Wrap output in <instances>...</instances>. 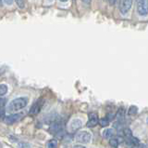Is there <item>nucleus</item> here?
Returning <instances> with one entry per match:
<instances>
[{
  "mask_svg": "<svg viewBox=\"0 0 148 148\" xmlns=\"http://www.w3.org/2000/svg\"><path fill=\"white\" fill-rule=\"evenodd\" d=\"M5 104H6V100L4 98H0V108H4Z\"/></svg>",
  "mask_w": 148,
  "mask_h": 148,
  "instance_id": "aec40b11",
  "label": "nucleus"
},
{
  "mask_svg": "<svg viewBox=\"0 0 148 148\" xmlns=\"http://www.w3.org/2000/svg\"><path fill=\"white\" fill-rule=\"evenodd\" d=\"M124 115H125V110L123 108H120L117 114V117L119 119V121H122V119H124Z\"/></svg>",
  "mask_w": 148,
  "mask_h": 148,
  "instance_id": "2eb2a0df",
  "label": "nucleus"
},
{
  "mask_svg": "<svg viewBox=\"0 0 148 148\" xmlns=\"http://www.w3.org/2000/svg\"><path fill=\"white\" fill-rule=\"evenodd\" d=\"M3 1H4L5 4H6V5L10 6V5H12V4H13L14 0H3Z\"/></svg>",
  "mask_w": 148,
  "mask_h": 148,
  "instance_id": "412c9836",
  "label": "nucleus"
},
{
  "mask_svg": "<svg viewBox=\"0 0 148 148\" xmlns=\"http://www.w3.org/2000/svg\"><path fill=\"white\" fill-rule=\"evenodd\" d=\"M62 127H63V125L61 122L55 121L51 124V126L49 128V132L52 133V134H58L59 131H62Z\"/></svg>",
  "mask_w": 148,
  "mask_h": 148,
  "instance_id": "6e6552de",
  "label": "nucleus"
},
{
  "mask_svg": "<svg viewBox=\"0 0 148 148\" xmlns=\"http://www.w3.org/2000/svg\"><path fill=\"white\" fill-rule=\"evenodd\" d=\"M16 2L17 6L20 8H25V0H14Z\"/></svg>",
  "mask_w": 148,
  "mask_h": 148,
  "instance_id": "6ab92c4d",
  "label": "nucleus"
},
{
  "mask_svg": "<svg viewBox=\"0 0 148 148\" xmlns=\"http://www.w3.org/2000/svg\"><path fill=\"white\" fill-rule=\"evenodd\" d=\"M102 135L105 139H109L112 138V136L114 135V131L112 129H106L102 131Z\"/></svg>",
  "mask_w": 148,
  "mask_h": 148,
  "instance_id": "9b49d317",
  "label": "nucleus"
},
{
  "mask_svg": "<svg viewBox=\"0 0 148 148\" xmlns=\"http://www.w3.org/2000/svg\"><path fill=\"white\" fill-rule=\"evenodd\" d=\"M49 1H53V0H49Z\"/></svg>",
  "mask_w": 148,
  "mask_h": 148,
  "instance_id": "cd10ccee",
  "label": "nucleus"
},
{
  "mask_svg": "<svg viewBox=\"0 0 148 148\" xmlns=\"http://www.w3.org/2000/svg\"><path fill=\"white\" fill-rule=\"evenodd\" d=\"M3 115H4V110H3V108H0V119H1Z\"/></svg>",
  "mask_w": 148,
  "mask_h": 148,
  "instance_id": "b1692460",
  "label": "nucleus"
},
{
  "mask_svg": "<svg viewBox=\"0 0 148 148\" xmlns=\"http://www.w3.org/2000/svg\"><path fill=\"white\" fill-rule=\"evenodd\" d=\"M75 139L78 142L81 143H89L92 140V134L89 131H79L76 135H75Z\"/></svg>",
  "mask_w": 148,
  "mask_h": 148,
  "instance_id": "f03ea898",
  "label": "nucleus"
},
{
  "mask_svg": "<svg viewBox=\"0 0 148 148\" xmlns=\"http://www.w3.org/2000/svg\"><path fill=\"white\" fill-rule=\"evenodd\" d=\"M97 123H98V117H97V115L95 113L89 114V120H88L86 126L88 128H94L96 126Z\"/></svg>",
  "mask_w": 148,
  "mask_h": 148,
  "instance_id": "1a4fd4ad",
  "label": "nucleus"
},
{
  "mask_svg": "<svg viewBox=\"0 0 148 148\" xmlns=\"http://www.w3.org/2000/svg\"><path fill=\"white\" fill-rule=\"evenodd\" d=\"M108 2H109V4L111 6H114L116 4V2H117V0H108Z\"/></svg>",
  "mask_w": 148,
  "mask_h": 148,
  "instance_id": "5701e85b",
  "label": "nucleus"
},
{
  "mask_svg": "<svg viewBox=\"0 0 148 148\" xmlns=\"http://www.w3.org/2000/svg\"><path fill=\"white\" fill-rule=\"evenodd\" d=\"M22 117H23L22 113H13L11 115H7V117L4 118V122L8 125H12V124L21 120Z\"/></svg>",
  "mask_w": 148,
  "mask_h": 148,
  "instance_id": "7ed1b4c3",
  "label": "nucleus"
},
{
  "mask_svg": "<svg viewBox=\"0 0 148 148\" xmlns=\"http://www.w3.org/2000/svg\"><path fill=\"white\" fill-rule=\"evenodd\" d=\"M125 142H126V146L129 147V148H134V147H136L139 143H140L137 138H133V137L128 138L127 141Z\"/></svg>",
  "mask_w": 148,
  "mask_h": 148,
  "instance_id": "9d476101",
  "label": "nucleus"
},
{
  "mask_svg": "<svg viewBox=\"0 0 148 148\" xmlns=\"http://www.w3.org/2000/svg\"><path fill=\"white\" fill-rule=\"evenodd\" d=\"M98 122L101 127H108L109 125V121L108 118H102V119L98 120Z\"/></svg>",
  "mask_w": 148,
  "mask_h": 148,
  "instance_id": "a211bd4d",
  "label": "nucleus"
},
{
  "mask_svg": "<svg viewBox=\"0 0 148 148\" xmlns=\"http://www.w3.org/2000/svg\"><path fill=\"white\" fill-rule=\"evenodd\" d=\"M28 104V99L26 97H18L12 100L8 104V112H17L23 109Z\"/></svg>",
  "mask_w": 148,
  "mask_h": 148,
  "instance_id": "f257e3e1",
  "label": "nucleus"
},
{
  "mask_svg": "<svg viewBox=\"0 0 148 148\" xmlns=\"http://www.w3.org/2000/svg\"><path fill=\"white\" fill-rule=\"evenodd\" d=\"M60 2H63V3H65V2H68V0H59Z\"/></svg>",
  "mask_w": 148,
  "mask_h": 148,
  "instance_id": "bb28decb",
  "label": "nucleus"
},
{
  "mask_svg": "<svg viewBox=\"0 0 148 148\" xmlns=\"http://www.w3.org/2000/svg\"><path fill=\"white\" fill-rule=\"evenodd\" d=\"M58 142L56 139H52L47 142V148H58Z\"/></svg>",
  "mask_w": 148,
  "mask_h": 148,
  "instance_id": "ddd939ff",
  "label": "nucleus"
},
{
  "mask_svg": "<svg viewBox=\"0 0 148 148\" xmlns=\"http://www.w3.org/2000/svg\"><path fill=\"white\" fill-rule=\"evenodd\" d=\"M136 148H147V145L145 143H139V145L136 146Z\"/></svg>",
  "mask_w": 148,
  "mask_h": 148,
  "instance_id": "4be33fe9",
  "label": "nucleus"
},
{
  "mask_svg": "<svg viewBox=\"0 0 148 148\" xmlns=\"http://www.w3.org/2000/svg\"><path fill=\"white\" fill-rule=\"evenodd\" d=\"M138 112V108H137V106L135 105H131L130 106V108L128 110V115H136Z\"/></svg>",
  "mask_w": 148,
  "mask_h": 148,
  "instance_id": "4468645a",
  "label": "nucleus"
},
{
  "mask_svg": "<svg viewBox=\"0 0 148 148\" xmlns=\"http://www.w3.org/2000/svg\"><path fill=\"white\" fill-rule=\"evenodd\" d=\"M119 133L121 134V136H125V137H128V138L132 137V131H131V129H130L129 128L123 129Z\"/></svg>",
  "mask_w": 148,
  "mask_h": 148,
  "instance_id": "f8f14e48",
  "label": "nucleus"
},
{
  "mask_svg": "<svg viewBox=\"0 0 148 148\" xmlns=\"http://www.w3.org/2000/svg\"><path fill=\"white\" fill-rule=\"evenodd\" d=\"M3 5V0H0V7H2Z\"/></svg>",
  "mask_w": 148,
  "mask_h": 148,
  "instance_id": "a878e982",
  "label": "nucleus"
},
{
  "mask_svg": "<svg viewBox=\"0 0 148 148\" xmlns=\"http://www.w3.org/2000/svg\"><path fill=\"white\" fill-rule=\"evenodd\" d=\"M133 0H120L119 1V11L123 15L127 14L132 8Z\"/></svg>",
  "mask_w": 148,
  "mask_h": 148,
  "instance_id": "39448f33",
  "label": "nucleus"
},
{
  "mask_svg": "<svg viewBox=\"0 0 148 148\" xmlns=\"http://www.w3.org/2000/svg\"><path fill=\"white\" fill-rule=\"evenodd\" d=\"M82 126V121L80 118H74L72 119L69 124V131L71 132H75L78 129H80Z\"/></svg>",
  "mask_w": 148,
  "mask_h": 148,
  "instance_id": "423d86ee",
  "label": "nucleus"
},
{
  "mask_svg": "<svg viewBox=\"0 0 148 148\" xmlns=\"http://www.w3.org/2000/svg\"><path fill=\"white\" fill-rule=\"evenodd\" d=\"M137 11L141 16H146L148 14L147 0H137Z\"/></svg>",
  "mask_w": 148,
  "mask_h": 148,
  "instance_id": "20e7f679",
  "label": "nucleus"
},
{
  "mask_svg": "<svg viewBox=\"0 0 148 148\" xmlns=\"http://www.w3.org/2000/svg\"><path fill=\"white\" fill-rule=\"evenodd\" d=\"M8 92V87L5 84L0 85V96H4L5 94H7Z\"/></svg>",
  "mask_w": 148,
  "mask_h": 148,
  "instance_id": "f3484780",
  "label": "nucleus"
},
{
  "mask_svg": "<svg viewBox=\"0 0 148 148\" xmlns=\"http://www.w3.org/2000/svg\"><path fill=\"white\" fill-rule=\"evenodd\" d=\"M43 105H44V100L43 99H40L38 101H36L35 103L32 105V107L30 109V114L37 115L41 111L42 107H43Z\"/></svg>",
  "mask_w": 148,
  "mask_h": 148,
  "instance_id": "0eeeda50",
  "label": "nucleus"
},
{
  "mask_svg": "<svg viewBox=\"0 0 148 148\" xmlns=\"http://www.w3.org/2000/svg\"><path fill=\"white\" fill-rule=\"evenodd\" d=\"M73 148H86V147L83 146V145H78L73 146Z\"/></svg>",
  "mask_w": 148,
  "mask_h": 148,
  "instance_id": "393cba45",
  "label": "nucleus"
},
{
  "mask_svg": "<svg viewBox=\"0 0 148 148\" xmlns=\"http://www.w3.org/2000/svg\"><path fill=\"white\" fill-rule=\"evenodd\" d=\"M109 145L112 147H114V148H117L119 146V140L117 138H112L109 141Z\"/></svg>",
  "mask_w": 148,
  "mask_h": 148,
  "instance_id": "dca6fc26",
  "label": "nucleus"
}]
</instances>
